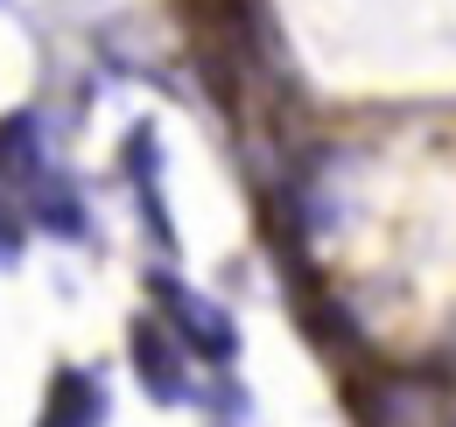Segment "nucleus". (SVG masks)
Listing matches in <instances>:
<instances>
[{
    "label": "nucleus",
    "mask_w": 456,
    "mask_h": 427,
    "mask_svg": "<svg viewBox=\"0 0 456 427\" xmlns=\"http://www.w3.org/2000/svg\"><path fill=\"white\" fill-rule=\"evenodd\" d=\"M126 182H134V197H141V217H148V231H155V246H169V211H162V148H155V126H134V141H126Z\"/></svg>",
    "instance_id": "4"
},
{
    "label": "nucleus",
    "mask_w": 456,
    "mask_h": 427,
    "mask_svg": "<svg viewBox=\"0 0 456 427\" xmlns=\"http://www.w3.org/2000/svg\"><path fill=\"white\" fill-rule=\"evenodd\" d=\"M21 197H28V224H36V231H50V238H92V211H85V197H77L70 175L50 168V175H36Z\"/></svg>",
    "instance_id": "3"
},
{
    "label": "nucleus",
    "mask_w": 456,
    "mask_h": 427,
    "mask_svg": "<svg viewBox=\"0 0 456 427\" xmlns=\"http://www.w3.org/2000/svg\"><path fill=\"white\" fill-rule=\"evenodd\" d=\"M28 246V211H14V197L0 189V267H14Z\"/></svg>",
    "instance_id": "7"
},
{
    "label": "nucleus",
    "mask_w": 456,
    "mask_h": 427,
    "mask_svg": "<svg viewBox=\"0 0 456 427\" xmlns=\"http://www.w3.org/2000/svg\"><path fill=\"white\" fill-rule=\"evenodd\" d=\"M36 175H50V161H43V119L36 112H7L0 119V189H28Z\"/></svg>",
    "instance_id": "5"
},
{
    "label": "nucleus",
    "mask_w": 456,
    "mask_h": 427,
    "mask_svg": "<svg viewBox=\"0 0 456 427\" xmlns=\"http://www.w3.org/2000/svg\"><path fill=\"white\" fill-rule=\"evenodd\" d=\"M126 365H134L141 392L155 407H183L190 399V350H183V336L162 316H141L126 329Z\"/></svg>",
    "instance_id": "2"
},
{
    "label": "nucleus",
    "mask_w": 456,
    "mask_h": 427,
    "mask_svg": "<svg viewBox=\"0 0 456 427\" xmlns=\"http://www.w3.org/2000/svg\"><path fill=\"white\" fill-rule=\"evenodd\" d=\"M106 421V385L92 372H57L50 378V399H43V421L36 427H99Z\"/></svg>",
    "instance_id": "6"
},
{
    "label": "nucleus",
    "mask_w": 456,
    "mask_h": 427,
    "mask_svg": "<svg viewBox=\"0 0 456 427\" xmlns=\"http://www.w3.org/2000/svg\"><path fill=\"white\" fill-rule=\"evenodd\" d=\"M148 287H155V302H162V322H169L175 336H183V350L190 358H204V365H232L239 358V329L218 302H204L197 287H183L175 273H148Z\"/></svg>",
    "instance_id": "1"
}]
</instances>
